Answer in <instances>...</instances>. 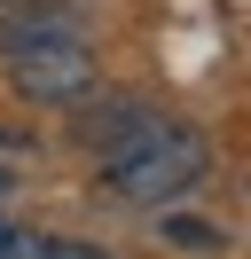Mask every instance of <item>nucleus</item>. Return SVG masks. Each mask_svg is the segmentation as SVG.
Instances as JSON below:
<instances>
[{"label": "nucleus", "instance_id": "nucleus-1", "mask_svg": "<svg viewBox=\"0 0 251 259\" xmlns=\"http://www.w3.org/2000/svg\"><path fill=\"white\" fill-rule=\"evenodd\" d=\"M204 165H212L204 134L157 126V134H141L134 149L102 157V189L118 196V204H173V196H188V189L204 181Z\"/></svg>", "mask_w": 251, "mask_h": 259}, {"label": "nucleus", "instance_id": "nucleus-2", "mask_svg": "<svg viewBox=\"0 0 251 259\" xmlns=\"http://www.w3.org/2000/svg\"><path fill=\"white\" fill-rule=\"evenodd\" d=\"M8 79H16L24 102H87L94 95V55H87V39H78V24L16 48L8 55Z\"/></svg>", "mask_w": 251, "mask_h": 259}, {"label": "nucleus", "instance_id": "nucleus-3", "mask_svg": "<svg viewBox=\"0 0 251 259\" xmlns=\"http://www.w3.org/2000/svg\"><path fill=\"white\" fill-rule=\"evenodd\" d=\"M165 118L157 110H141V102H87L78 110V142L94 149V157H118V149H134L141 134H157Z\"/></svg>", "mask_w": 251, "mask_h": 259}, {"label": "nucleus", "instance_id": "nucleus-4", "mask_svg": "<svg viewBox=\"0 0 251 259\" xmlns=\"http://www.w3.org/2000/svg\"><path fill=\"white\" fill-rule=\"evenodd\" d=\"M0 259H63V243L39 228H0Z\"/></svg>", "mask_w": 251, "mask_h": 259}, {"label": "nucleus", "instance_id": "nucleus-5", "mask_svg": "<svg viewBox=\"0 0 251 259\" xmlns=\"http://www.w3.org/2000/svg\"><path fill=\"white\" fill-rule=\"evenodd\" d=\"M165 243H181V251H220V228H204V220H165Z\"/></svg>", "mask_w": 251, "mask_h": 259}, {"label": "nucleus", "instance_id": "nucleus-6", "mask_svg": "<svg viewBox=\"0 0 251 259\" xmlns=\"http://www.w3.org/2000/svg\"><path fill=\"white\" fill-rule=\"evenodd\" d=\"M0 189H8V181H0Z\"/></svg>", "mask_w": 251, "mask_h": 259}]
</instances>
